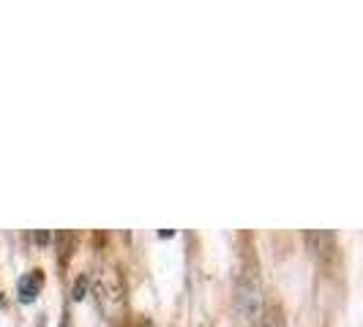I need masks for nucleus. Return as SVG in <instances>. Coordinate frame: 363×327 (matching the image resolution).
<instances>
[{"mask_svg": "<svg viewBox=\"0 0 363 327\" xmlns=\"http://www.w3.org/2000/svg\"><path fill=\"white\" fill-rule=\"evenodd\" d=\"M238 300H240V309L246 311V316L255 319L259 314V284H257V272L246 270L238 281Z\"/></svg>", "mask_w": 363, "mask_h": 327, "instance_id": "obj_1", "label": "nucleus"}, {"mask_svg": "<svg viewBox=\"0 0 363 327\" xmlns=\"http://www.w3.org/2000/svg\"><path fill=\"white\" fill-rule=\"evenodd\" d=\"M41 284H44V275H41L38 270L22 275L17 284L19 300H22V303H33V300L38 297V292H41Z\"/></svg>", "mask_w": 363, "mask_h": 327, "instance_id": "obj_2", "label": "nucleus"}, {"mask_svg": "<svg viewBox=\"0 0 363 327\" xmlns=\"http://www.w3.org/2000/svg\"><path fill=\"white\" fill-rule=\"evenodd\" d=\"M85 289H88V278H85V275H82V278H77V281H74V300H82V297H85Z\"/></svg>", "mask_w": 363, "mask_h": 327, "instance_id": "obj_3", "label": "nucleus"}, {"mask_svg": "<svg viewBox=\"0 0 363 327\" xmlns=\"http://www.w3.org/2000/svg\"><path fill=\"white\" fill-rule=\"evenodd\" d=\"M60 327H72V325H69V316H63V322H60Z\"/></svg>", "mask_w": 363, "mask_h": 327, "instance_id": "obj_4", "label": "nucleus"}]
</instances>
